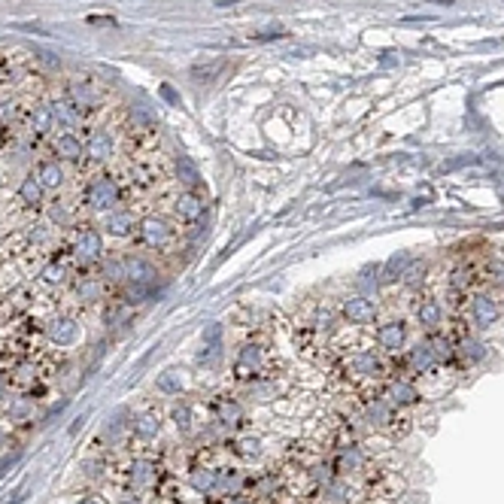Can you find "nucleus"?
Returning a JSON list of instances; mask_svg holds the SVG:
<instances>
[{"label": "nucleus", "instance_id": "nucleus-1", "mask_svg": "<svg viewBox=\"0 0 504 504\" xmlns=\"http://www.w3.org/2000/svg\"><path fill=\"white\" fill-rule=\"evenodd\" d=\"M468 313H471V322H474L480 331H486V328H495V322L501 319V304H498V298L490 295V292H474L471 295V304H468Z\"/></svg>", "mask_w": 504, "mask_h": 504}, {"label": "nucleus", "instance_id": "nucleus-2", "mask_svg": "<svg viewBox=\"0 0 504 504\" xmlns=\"http://www.w3.org/2000/svg\"><path fill=\"white\" fill-rule=\"evenodd\" d=\"M340 316L347 319L349 325H371L377 319V304L368 295H349L343 298L340 304Z\"/></svg>", "mask_w": 504, "mask_h": 504}, {"label": "nucleus", "instance_id": "nucleus-3", "mask_svg": "<svg viewBox=\"0 0 504 504\" xmlns=\"http://www.w3.org/2000/svg\"><path fill=\"white\" fill-rule=\"evenodd\" d=\"M119 197H122V192H119V182H116V180H110V177H101V180H95V182L88 186L86 201H88V207H91V210H104V213H110V210H116Z\"/></svg>", "mask_w": 504, "mask_h": 504}, {"label": "nucleus", "instance_id": "nucleus-4", "mask_svg": "<svg viewBox=\"0 0 504 504\" xmlns=\"http://www.w3.org/2000/svg\"><path fill=\"white\" fill-rule=\"evenodd\" d=\"M377 347L383 349V353H392V356L407 347V325H404V319H386V322H380Z\"/></svg>", "mask_w": 504, "mask_h": 504}, {"label": "nucleus", "instance_id": "nucleus-5", "mask_svg": "<svg viewBox=\"0 0 504 504\" xmlns=\"http://www.w3.org/2000/svg\"><path fill=\"white\" fill-rule=\"evenodd\" d=\"M407 368L419 374V377H425V374H432L434 368H438V356H434V347L432 340H416L414 347L407 349Z\"/></svg>", "mask_w": 504, "mask_h": 504}, {"label": "nucleus", "instance_id": "nucleus-6", "mask_svg": "<svg viewBox=\"0 0 504 504\" xmlns=\"http://www.w3.org/2000/svg\"><path fill=\"white\" fill-rule=\"evenodd\" d=\"M137 228H140L143 243H146V246H155V249L167 246V243H171V238H173V228L167 225L164 219H158V216L140 219V222H137Z\"/></svg>", "mask_w": 504, "mask_h": 504}, {"label": "nucleus", "instance_id": "nucleus-7", "mask_svg": "<svg viewBox=\"0 0 504 504\" xmlns=\"http://www.w3.org/2000/svg\"><path fill=\"white\" fill-rule=\"evenodd\" d=\"M414 316H416V325L429 334H438L440 328H444V307H440V301H434V298H423V301L416 304Z\"/></svg>", "mask_w": 504, "mask_h": 504}, {"label": "nucleus", "instance_id": "nucleus-8", "mask_svg": "<svg viewBox=\"0 0 504 504\" xmlns=\"http://www.w3.org/2000/svg\"><path fill=\"white\" fill-rule=\"evenodd\" d=\"M46 334H49V340L58 343V347H73V343L79 340V322L70 316H55L49 325H46Z\"/></svg>", "mask_w": 504, "mask_h": 504}, {"label": "nucleus", "instance_id": "nucleus-9", "mask_svg": "<svg viewBox=\"0 0 504 504\" xmlns=\"http://www.w3.org/2000/svg\"><path fill=\"white\" fill-rule=\"evenodd\" d=\"M264 368V353L258 343H246V347H240L238 353V362H234V371H238V377H252V374H258Z\"/></svg>", "mask_w": 504, "mask_h": 504}, {"label": "nucleus", "instance_id": "nucleus-10", "mask_svg": "<svg viewBox=\"0 0 504 504\" xmlns=\"http://www.w3.org/2000/svg\"><path fill=\"white\" fill-rule=\"evenodd\" d=\"M76 255H79L82 262H97V258L104 255L101 231H95V228H82L79 238H76Z\"/></svg>", "mask_w": 504, "mask_h": 504}, {"label": "nucleus", "instance_id": "nucleus-11", "mask_svg": "<svg viewBox=\"0 0 504 504\" xmlns=\"http://www.w3.org/2000/svg\"><path fill=\"white\" fill-rule=\"evenodd\" d=\"M349 371L356 377H380L383 374V362L374 349H358V353L349 356Z\"/></svg>", "mask_w": 504, "mask_h": 504}, {"label": "nucleus", "instance_id": "nucleus-12", "mask_svg": "<svg viewBox=\"0 0 504 504\" xmlns=\"http://www.w3.org/2000/svg\"><path fill=\"white\" fill-rule=\"evenodd\" d=\"M456 356H459L465 365H480L486 356H490V347H486L477 334H465V338L456 343Z\"/></svg>", "mask_w": 504, "mask_h": 504}, {"label": "nucleus", "instance_id": "nucleus-13", "mask_svg": "<svg viewBox=\"0 0 504 504\" xmlns=\"http://www.w3.org/2000/svg\"><path fill=\"white\" fill-rule=\"evenodd\" d=\"M389 404L392 407H410V404H416L423 395H419V389L410 383V380H395L392 386H389Z\"/></svg>", "mask_w": 504, "mask_h": 504}, {"label": "nucleus", "instance_id": "nucleus-14", "mask_svg": "<svg viewBox=\"0 0 504 504\" xmlns=\"http://www.w3.org/2000/svg\"><path fill=\"white\" fill-rule=\"evenodd\" d=\"M125 277L128 282H134V286H152L155 282V267L149 262H143V258H125Z\"/></svg>", "mask_w": 504, "mask_h": 504}, {"label": "nucleus", "instance_id": "nucleus-15", "mask_svg": "<svg viewBox=\"0 0 504 504\" xmlns=\"http://www.w3.org/2000/svg\"><path fill=\"white\" fill-rule=\"evenodd\" d=\"M106 231L113 234V238H125V234H131L137 228V219L131 210H110L106 213Z\"/></svg>", "mask_w": 504, "mask_h": 504}, {"label": "nucleus", "instance_id": "nucleus-16", "mask_svg": "<svg viewBox=\"0 0 504 504\" xmlns=\"http://www.w3.org/2000/svg\"><path fill=\"white\" fill-rule=\"evenodd\" d=\"M173 210H177V216L186 219V222H197V219L204 216V197H197L195 192H186V195L177 197Z\"/></svg>", "mask_w": 504, "mask_h": 504}, {"label": "nucleus", "instance_id": "nucleus-17", "mask_svg": "<svg viewBox=\"0 0 504 504\" xmlns=\"http://www.w3.org/2000/svg\"><path fill=\"white\" fill-rule=\"evenodd\" d=\"M155 480H158V468L152 462L140 459V462L131 465V486L134 490H149V486H155Z\"/></svg>", "mask_w": 504, "mask_h": 504}, {"label": "nucleus", "instance_id": "nucleus-18", "mask_svg": "<svg viewBox=\"0 0 504 504\" xmlns=\"http://www.w3.org/2000/svg\"><path fill=\"white\" fill-rule=\"evenodd\" d=\"M392 404L389 398H374L368 407H365V419H368V425H377V429H383V425L392 419Z\"/></svg>", "mask_w": 504, "mask_h": 504}, {"label": "nucleus", "instance_id": "nucleus-19", "mask_svg": "<svg viewBox=\"0 0 504 504\" xmlns=\"http://www.w3.org/2000/svg\"><path fill=\"white\" fill-rule=\"evenodd\" d=\"M322 498H325V504H349V498H353V490H349L347 480L331 477L325 483V490H322Z\"/></svg>", "mask_w": 504, "mask_h": 504}, {"label": "nucleus", "instance_id": "nucleus-20", "mask_svg": "<svg viewBox=\"0 0 504 504\" xmlns=\"http://www.w3.org/2000/svg\"><path fill=\"white\" fill-rule=\"evenodd\" d=\"M362 468H365L362 447H356V444L343 447L340 449V459H338V471H340V474H353V471H362Z\"/></svg>", "mask_w": 504, "mask_h": 504}, {"label": "nucleus", "instance_id": "nucleus-21", "mask_svg": "<svg viewBox=\"0 0 504 504\" xmlns=\"http://www.w3.org/2000/svg\"><path fill=\"white\" fill-rule=\"evenodd\" d=\"M86 155H91L95 162H104V158L113 155V137L106 131H95L88 137V146H86Z\"/></svg>", "mask_w": 504, "mask_h": 504}, {"label": "nucleus", "instance_id": "nucleus-22", "mask_svg": "<svg viewBox=\"0 0 504 504\" xmlns=\"http://www.w3.org/2000/svg\"><path fill=\"white\" fill-rule=\"evenodd\" d=\"M19 197H21V204L25 207H40L43 204V182L30 173V177H25L21 180V186H19Z\"/></svg>", "mask_w": 504, "mask_h": 504}, {"label": "nucleus", "instance_id": "nucleus-23", "mask_svg": "<svg viewBox=\"0 0 504 504\" xmlns=\"http://www.w3.org/2000/svg\"><path fill=\"white\" fill-rule=\"evenodd\" d=\"M55 155L64 158V162H79L82 158V143L76 140L73 134H61L55 140Z\"/></svg>", "mask_w": 504, "mask_h": 504}, {"label": "nucleus", "instance_id": "nucleus-24", "mask_svg": "<svg viewBox=\"0 0 504 504\" xmlns=\"http://www.w3.org/2000/svg\"><path fill=\"white\" fill-rule=\"evenodd\" d=\"M158 432H162V419H158V414H140V416H134V434H137V438L152 440Z\"/></svg>", "mask_w": 504, "mask_h": 504}, {"label": "nucleus", "instance_id": "nucleus-25", "mask_svg": "<svg viewBox=\"0 0 504 504\" xmlns=\"http://www.w3.org/2000/svg\"><path fill=\"white\" fill-rule=\"evenodd\" d=\"M407 264H410V255H407V252H395V255L389 258V262H386L383 267H380V273H383L380 280H383V282L401 280V273L407 271Z\"/></svg>", "mask_w": 504, "mask_h": 504}, {"label": "nucleus", "instance_id": "nucleus-26", "mask_svg": "<svg viewBox=\"0 0 504 504\" xmlns=\"http://www.w3.org/2000/svg\"><path fill=\"white\" fill-rule=\"evenodd\" d=\"M37 180L43 182V188H58L64 182V171H61L58 162H43L37 167Z\"/></svg>", "mask_w": 504, "mask_h": 504}, {"label": "nucleus", "instance_id": "nucleus-27", "mask_svg": "<svg viewBox=\"0 0 504 504\" xmlns=\"http://www.w3.org/2000/svg\"><path fill=\"white\" fill-rule=\"evenodd\" d=\"M216 480H219V471L213 468H197L192 471V490L207 495V492H216Z\"/></svg>", "mask_w": 504, "mask_h": 504}, {"label": "nucleus", "instance_id": "nucleus-28", "mask_svg": "<svg viewBox=\"0 0 504 504\" xmlns=\"http://www.w3.org/2000/svg\"><path fill=\"white\" fill-rule=\"evenodd\" d=\"M216 414H219V423H222V425H240L243 423V407L234 398H222V401H219Z\"/></svg>", "mask_w": 504, "mask_h": 504}, {"label": "nucleus", "instance_id": "nucleus-29", "mask_svg": "<svg viewBox=\"0 0 504 504\" xmlns=\"http://www.w3.org/2000/svg\"><path fill=\"white\" fill-rule=\"evenodd\" d=\"M67 95H70V104L76 106V110H88V106H95V95H91L88 82H70Z\"/></svg>", "mask_w": 504, "mask_h": 504}, {"label": "nucleus", "instance_id": "nucleus-30", "mask_svg": "<svg viewBox=\"0 0 504 504\" xmlns=\"http://www.w3.org/2000/svg\"><path fill=\"white\" fill-rule=\"evenodd\" d=\"M425 273H429V264H425V262H410L407 271L401 273V282L407 289H419L425 282Z\"/></svg>", "mask_w": 504, "mask_h": 504}, {"label": "nucleus", "instance_id": "nucleus-31", "mask_svg": "<svg viewBox=\"0 0 504 504\" xmlns=\"http://www.w3.org/2000/svg\"><path fill=\"white\" fill-rule=\"evenodd\" d=\"M155 386L162 389V392H167V395H180V389H182V371L167 368L164 374H158Z\"/></svg>", "mask_w": 504, "mask_h": 504}, {"label": "nucleus", "instance_id": "nucleus-32", "mask_svg": "<svg viewBox=\"0 0 504 504\" xmlns=\"http://www.w3.org/2000/svg\"><path fill=\"white\" fill-rule=\"evenodd\" d=\"M6 416H10V423H25V419L34 416V398H15L10 404V410H6Z\"/></svg>", "mask_w": 504, "mask_h": 504}, {"label": "nucleus", "instance_id": "nucleus-33", "mask_svg": "<svg viewBox=\"0 0 504 504\" xmlns=\"http://www.w3.org/2000/svg\"><path fill=\"white\" fill-rule=\"evenodd\" d=\"M52 116H55V122H61V125H76V122H79V110H76L70 101H61V104H52Z\"/></svg>", "mask_w": 504, "mask_h": 504}, {"label": "nucleus", "instance_id": "nucleus-34", "mask_svg": "<svg viewBox=\"0 0 504 504\" xmlns=\"http://www.w3.org/2000/svg\"><path fill=\"white\" fill-rule=\"evenodd\" d=\"M249 398L252 401H271V398H277V383H271V380H258V383H249Z\"/></svg>", "mask_w": 504, "mask_h": 504}, {"label": "nucleus", "instance_id": "nucleus-35", "mask_svg": "<svg viewBox=\"0 0 504 504\" xmlns=\"http://www.w3.org/2000/svg\"><path fill=\"white\" fill-rule=\"evenodd\" d=\"M243 486V477L238 474L234 468H228V471H219V480H216V490H222V492H238Z\"/></svg>", "mask_w": 504, "mask_h": 504}, {"label": "nucleus", "instance_id": "nucleus-36", "mask_svg": "<svg viewBox=\"0 0 504 504\" xmlns=\"http://www.w3.org/2000/svg\"><path fill=\"white\" fill-rule=\"evenodd\" d=\"M52 125H55L52 106H37V110H34V131H37V134H49Z\"/></svg>", "mask_w": 504, "mask_h": 504}, {"label": "nucleus", "instance_id": "nucleus-37", "mask_svg": "<svg viewBox=\"0 0 504 504\" xmlns=\"http://www.w3.org/2000/svg\"><path fill=\"white\" fill-rule=\"evenodd\" d=\"M177 173H180V180L186 182L188 188H195L197 182H201V177H197V171H195V164L188 162V158H180V162H177Z\"/></svg>", "mask_w": 504, "mask_h": 504}, {"label": "nucleus", "instance_id": "nucleus-38", "mask_svg": "<svg viewBox=\"0 0 504 504\" xmlns=\"http://www.w3.org/2000/svg\"><path fill=\"white\" fill-rule=\"evenodd\" d=\"M101 295H104V282L101 280H82L79 282V298H82V301L91 304V301H97Z\"/></svg>", "mask_w": 504, "mask_h": 504}, {"label": "nucleus", "instance_id": "nucleus-39", "mask_svg": "<svg viewBox=\"0 0 504 504\" xmlns=\"http://www.w3.org/2000/svg\"><path fill=\"white\" fill-rule=\"evenodd\" d=\"M104 277L113 280V282L128 280V277H125V258H110V262L104 264Z\"/></svg>", "mask_w": 504, "mask_h": 504}, {"label": "nucleus", "instance_id": "nucleus-40", "mask_svg": "<svg viewBox=\"0 0 504 504\" xmlns=\"http://www.w3.org/2000/svg\"><path fill=\"white\" fill-rule=\"evenodd\" d=\"M173 423H177L180 432H188V425H192V407L188 404H173Z\"/></svg>", "mask_w": 504, "mask_h": 504}, {"label": "nucleus", "instance_id": "nucleus-41", "mask_svg": "<svg viewBox=\"0 0 504 504\" xmlns=\"http://www.w3.org/2000/svg\"><path fill=\"white\" fill-rule=\"evenodd\" d=\"M238 453L246 456V459H258V456H262V440L258 438H243L238 444Z\"/></svg>", "mask_w": 504, "mask_h": 504}, {"label": "nucleus", "instance_id": "nucleus-42", "mask_svg": "<svg viewBox=\"0 0 504 504\" xmlns=\"http://www.w3.org/2000/svg\"><path fill=\"white\" fill-rule=\"evenodd\" d=\"M64 277H67V271H64V264H58V262H52L43 271V280L46 282H64Z\"/></svg>", "mask_w": 504, "mask_h": 504}, {"label": "nucleus", "instance_id": "nucleus-43", "mask_svg": "<svg viewBox=\"0 0 504 504\" xmlns=\"http://www.w3.org/2000/svg\"><path fill=\"white\" fill-rule=\"evenodd\" d=\"M219 356H222V347H219V343H210V347H204V353L197 356V362H201V365H213Z\"/></svg>", "mask_w": 504, "mask_h": 504}, {"label": "nucleus", "instance_id": "nucleus-44", "mask_svg": "<svg viewBox=\"0 0 504 504\" xmlns=\"http://www.w3.org/2000/svg\"><path fill=\"white\" fill-rule=\"evenodd\" d=\"M286 30H282L280 25H271L267 30H262V34H252V40H273V37H282Z\"/></svg>", "mask_w": 504, "mask_h": 504}, {"label": "nucleus", "instance_id": "nucleus-45", "mask_svg": "<svg viewBox=\"0 0 504 504\" xmlns=\"http://www.w3.org/2000/svg\"><path fill=\"white\" fill-rule=\"evenodd\" d=\"M49 219H52V222H58V225H61V222H67V210L55 201V204L49 207Z\"/></svg>", "mask_w": 504, "mask_h": 504}, {"label": "nucleus", "instance_id": "nucleus-46", "mask_svg": "<svg viewBox=\"0 0 504 504\" xmlns=\"http://www.w3.org/2000/svg\"><path fill=\"white\" fill-rule=\"evenodd\" d=\"M46 238H49V228H46V225H40V228H37V231H34V240H37V243H43Z\"/></svg>", "mask_w": 504, "mask_h": 504}, {"label": "nucleus", "instance_id": "nucleus-47", "mask_svg": "<svg viewBox=\"0 0 504 504\" xmlns=\"http://www.w3.org/2000/svg\"><path fill=\"white\" fill-rule=\"evenodd\" d=\"M3 395H6V380L0 377V398H3Z\"/></svg>", "mask_w": 504, "mask_h": 504}, {"label": "nucleus", "instance_id": "nucleus-48", "mask_svg": "<svg viewBox=\"0 0 504 504\" xmlns=\"http://www.w3.org/2000/svg\"><path fill=\"white\" fill-rule=\"evenodd\" d=\"M228 504H249V501H246V498H231Z\"/></svg>", "mask_w": 504, "mask_h": 504}, {"label": "nucleus", "instance_id": "nucleus-49", "mask_svg": "<svg viewBox=\"0 0 504 504\" xmlns=\"http://www.w3.org/2000/svg\"><path fill=\"white\" fill-rule=\"evenodd\" d=\"M79 504H101V501H95V498H82Z\"/></svg>", "mask_w": 504, "mask_h": 504}, {"label": "nucleus", "instance_id": "nucleus-50", "mask_svg": "<svg viewBox=\"0 0 504 504\" xmlns=\"http://www.w3.org/2000/svg\"><path fill=\"white\" fill-rule=\"evenodd\" d=\"M122 504H137V501H128V498H125V501H122Z\"/></svg>", "mask_w": 504, "mask_h": 504}]
</instances>
